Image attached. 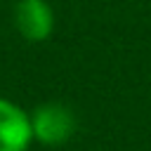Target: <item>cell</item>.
Instances as JSON below:
<instances>
[{"label": "cell", "mask_w": 151, "mask_h": 151, "mask_svg": "<svg viewBox=\"0 0 151 151\" xmlns=\"http://www.w3.org/2000/svg\"><path fill=\"white\" fill-rule=\"evenodd\" d=\"M33 142L42 146H64L78 130L76 113L61 101H42L31 113Z\"/></svg>", "instance_id": "6da1fadb"}, {"label": "cell", "mask_w": 151, "mask_h": 151, "mask_svg": "<svg viewBox=\"0 0 151 151\" xmlns=\"http://www.w3.org/2000/svg\"><path fill=\"white\" fill-rule=\"evenodd\" d=\"M17 33L28 42H42L54 31V9L47 0H17L12 9Z\"/></svg>", "instance_id": "7a4b0ae2"}, {"label": "cell", "mask_w": 151, "mask_h": 151, "mask_svg": "<svg viewBox=\"0 0 151 151\" xmlns=\"http://www.w3.org/2000/svg\"><path fill=\"white\" fill-rule=\"evenodd\" d=\"M33 144L31 116L19 104L0 97V151H28Z\"/></svg>", "instance_id": "3957f363"}]
</instances>
